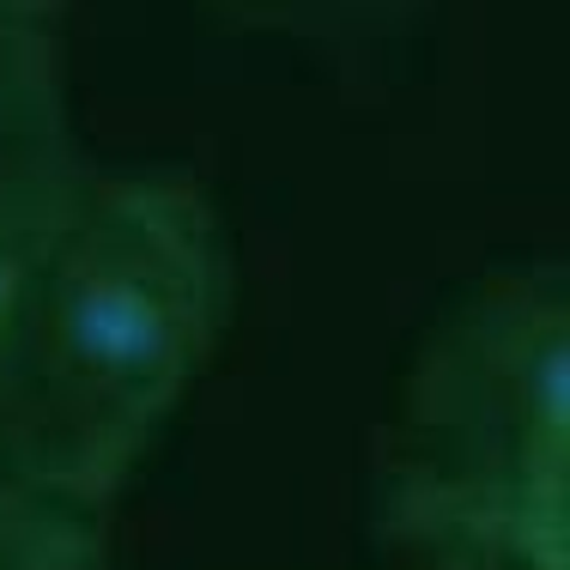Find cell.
<instances>
[{
    "mask_svg": "<svg viewBox=\"0 0 570 570\" xmlns=\"http://www.w3.org/2000/svg\"><path fill=\"white\" fill-rule=\"evenodd\" d=\"M237 267L188 170L91 165L0 358V443L110 522L230 328Z\"/></svg>",
    "mask_w": 570,
    "mask_h": 570,
    "instance_id": "obj_1",
    "label": "cell"
},
{
    "mask_svg": "<svg viewBox=\"0 0 570 570\" xmlns=\"http://www.w3.org/2000/svg\"><path fill=\"white\" fill-rule=\"evenodd\" d=\"M383 547L570 570V274L492 267L413 352L376 492Z\"/></svg>",
    "mask_w": 570,
    "mask_h": 570,
    "instance_id": "obj_2",
    "label": "cell"
},
{
    "mask_svg": "<svg viewBox=\"0 0 570 570\" xmlns=\"http://www.w3.org/2000/svg\"><path fill=\"white\" fill-rule=\"evenodd\" d=\"M91 165H98L91 146L73 134V140H56L43 153L19 158L12 170H0V358H7L24 297L37 285V267H43L61 219L73 213Z\"/></svg>",
    "mask_w": 570,
    "mask_h": 570,
    "instance_id": "obj_3",
    "label": "cell"
},
{
    "mask_svg": "<svg viewBox=\"0 0 570 570\" xmlns=\"http://www.w3.org/2000/svg\"><path fill=\"white\" fill-rule=\"evenodd\" d=\"M61 31H67V12L61 19L0 24V170L79 134Z\"/></svg>",
    "mask_w": 570,
    "mask_h": 570,
    "instance_id": "obj_4",
    "label": "cell"
},
{
    "mask_svg": "<svg viewBox=\"0 0 570 570\" xmlns=\"http://www.w3.org/2000/svg\"><path fill=\"white\" fill-rule=\"evenodd\" d=\"M110 522L43 492L0 443V570H104Z\"/></svg>",
    "mask_w": 570,
    "mask_h": 570,
    "instance_id": "obj_5",
    "label": "cell"
},
{
    "mask_svg": "<svg viewBox=\"0 0 570 570\" xmlns=\"http://www.w3.org/2000/svg\"><path fill=\"white\" fill-rule=\"evenodd\" d=\"M225 24L274 37H316V43H352V37H389L425 19L438 0H207Z\"/></svg>",
    "mask_w": 570,
    "mask_h": 570,
    "instance_id": "obj_6",
    "label": "cell"
},
{
    "mask_svg": "<svg viewBox=\"0 0 570 570\" xmlns=\"http://www.w3.org/2000/svg\"><path fill=\"white\" fill-rule=\"evenodd\" d=\"M358 570H522L485 552H443V547H389L383 564H358Z\"/></svg>",
    "mask_w": 570,
    "mask_h": 570,
    "instance_id": "obj_7",
    "label": "cell"
}]
</instances>
